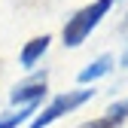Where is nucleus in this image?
Segmentation results:
<instances>
[{"mask_svg":"<svg viewBox=\"0 0 128 128\" xmlns=\"http://www.w3.org/2000/svg\"><path fill=\"white\" fill-rule=\"evenodd\" d=\"M110 6H113V0H94L92 6L79 9L73 18L64 24V43H67V46H79V43L92 34V28L110 12Z\"/></svg>","mask_w":128,"mask_h":128,"instance_id":"f257e3e1","label":"nucleus"},{"mask_svg":"<svg viewBox=\"0 0 128 128\" xmlns=\"http://www.w3.org/2000/svg\"><path fill=\"white\" fill-rule=\"evenodd\" d=\"M88 98H92V92H88V88H82V92H70V94H58V98H55L49 107H46L34 122H30V128H46V125H52L55 119H61L64 113L76 110L79 104H86Z\"/></svg>","mask_w":128,"mask_h":128,"instance_id":"f03ea898","label":"nucleus"},{"mask_svg":"<svg viewBox=\"0 0 128 128\" xmlns=\"http://www.w3.org/2000/svg\"><path fill=\"white\" fill-rule=\"evenodd\" d=\"M43 94H46V70L37 73V76H30V79H24L18 88H12L9 101L12 104H34V101L43 98Z\"/></svg>","mask_w":128,"mask_h":128,"instance_id":"7ed1b4c3","label":"nucleus"},{"mask_svg":"<svg viewBox=\"0 0 128 128\" xmlns=\"http://www.w3.org/2000/svg\"><path fill=\"white\" fill-rule=\"evenodd\" d=\"M46 49H49V37H46V34H43V37H34V40L22 49V67H34V64L43 58Z\"/></svg>","mask_w":128,"mask_h":128,"instance_id":"20e7f679","label":"nucleus"},{"mask_svg":"<svg viewBox=\"0 0 128 128\" xmlns=\"http://www.w3.org/2000/svg\"><path fill=\"white\" fill-rule=\"evenodd\" d=\"M128 113H125V107L119 104V107H113L107 116H101V119H92V122H86V125H79V128H116L122 119H125Z\"/></svg>","mask_w":128,"mask_h":128,"instance_id":"39448f33","label":"nucleus"},{"mask_svg":"<svg viewBox=\"0 0 128 128\" xmlns=\"http://www.w3.org/2000/svg\"><path fill=\"white\" fill-rule=\"evenodd\" d=\"M110 67H113V58H110V55H101L98 61L92 64V67H86L82 73H79V82H92V79H98V76L110 73Z\"/></svg>","mask_w":128,"mask_h":128,"instance_id":"423d86ee","label":"nucleus"},{"mask_svg":"<svg viewBox=\"0 0 128 128\" xmlns=\"http://www.w3.org/2000/svg\"><path fill=\"white\" fill-rule=\"evenodd\" d=\"M30 113H37V101H34V104H28L24 110H18V113L3 116V119H0V128H18L22 122H28V119H30Z\"/></svg>","mask_w":128,"mask_h":128,"instance_id":"0eeeda50","label":"nucleus"},{"mask_svg":"<svg viewBox=\"0 0 128 128\" xmlns=\"http://www.w3.org/2000/svg\"><path fill=\"white\" fill-rule=\"evenodd\" d=\"M122 107H125V113H128V104H122Z\"/></svg>","mask_w":128,"mask_h":128,"instance_id":"6e6552de","label":"nucleus"},{"mask_svg":"<svg viewBox=\"0 0 128 128\" xmlns=\"http://www.w3.org/2000/svg\"><path fill=\"white\" fill-rule=\"evenodd\" d=\"M122 61H125V64H128V55H125V58H122Z\"/></svg>","mask_w":128,"mask_h":128,"instance_id":"1a4fd4ad","label":"nucleus"},{"mask_svg":"<svg viewBox=\"0 0 128 128\" xmlns=\"http://www.w3.org/2000/svg\"><path fill=\"white\" fill-rule=\"evenodd\" d=\"M125 28H128V18H125Z\"/></svg>","mask_w":128,"mask_h":128,"instance_id":"9d476101","label":"nucleus"}]
</instances>
